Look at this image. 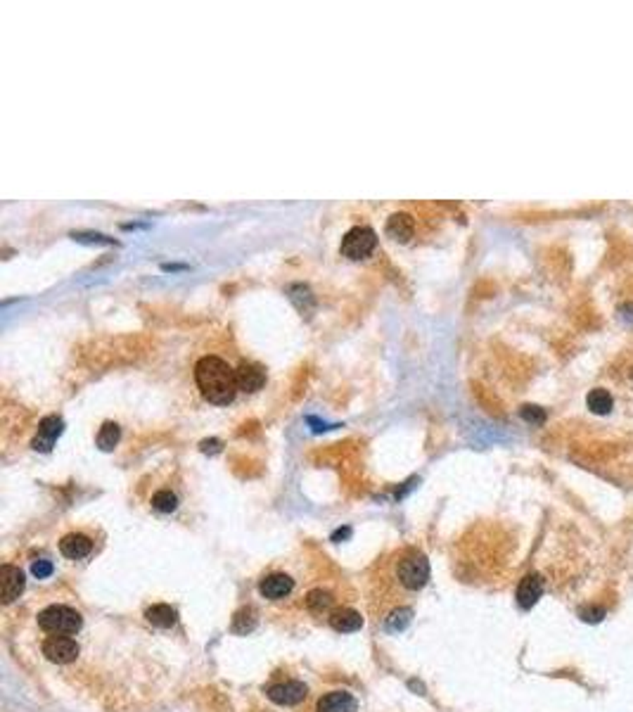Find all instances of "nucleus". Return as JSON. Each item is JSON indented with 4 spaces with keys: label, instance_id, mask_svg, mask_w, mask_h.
<instances>
[{
    "label": "nucleus",
    "instance_id": "5701e85b",
    "mask_svg": "<svg viewBox=\"0 0 633 712\" xmlns=\"http://www.w3.org/2000/svg\"><path fill=\"white\" fill-rule=\"evenodd\" d=\"M519 416H522L526 423H531V426H541V423L546 421V411H543L541 406H531V404L522 406V409H519Z\"/></svg>",
    "mask_w": 633,
    "mask_h": 712
},
{
    "label": "nucleus",
    "instance_id": "423d86ee",
    "mask_svg": "<svg viewBox=\"0 0 633 712\" xmlns=\"http://www.w3.org/2000/svg\"><path fill=\"white\" fill-rule=\"evenodd\" d=\"M385 233L387 237H392L394 242H399V245H406V242H411V237L415 235V218L411 214H406V211H397V214H392L387 218Z\"/></svg>",
    "mask_w": 633,
    "mask_h": 712
},
{
    "label": "nucleus",
    "instance_id": "0eeeda50",
    "mask_svg": "<svg viewBox=\"0 0 633 712\" xmlns=\"http://www.w3.org/2000/svg\"><path fill=\"white\" fill-rule=\"evenodd\" d=\"M24 591V572L15 565H3L0 567V593H3V603H12L22 596Z\"/></svg>",
    "mask_w": 633,
    "mask_h": 712
},
{
    "label": "nucleus",
    "instance_id": "4be33fe9",
    "mask_svg": "<svg viewBox=\"0 0 633 712\" xmlns=\"http://www.w3.org/2000/svg\"><path fill=\"white\" fill-rule=\"evenodd\" d=\"M254 615H252V610H242V613H237L235 615V620H233V632L237 634H247V632H252L254 629Z\"/></svg>",
    "mask_w": 633,
    "mask_h": 712
},
{
    "label": "nucleus",
    "instance_id": "4468645a",
    "mask_svg": "<svg viewBox=\"0 0 633 712\" xmlns=\"http://www.w3.org/2000/svg\"><path fill=\"white\" fill-rule=\"evenodd\" d=\"M60 551L65 558L81 560L93 551V541L88 539L86 534H67L65 539L60 541Z\"/></svg>",
    "mask_w": 633,
    "mask_h": 712
},
{
    "label": "nucleus",
    "instance_id": "39448f33",
    "mask_svg": "<svg viewBox=\"0 0 633 712\" xmlns=\"http://www.w3.org/2000/svg\"><path fill=\"white\" fill-rule=\"evenodd\" d=\"M43 655L50 660V663H58V665H67L72 660H76L79 655V643L69 636H50V639L43 641Z\"/></svg>",
    "mask_w": 633,
    "mask_h": 712
},
{
    "label": "nucleus",
    "instance_id": "f8f14e48",
    "mask_svg": "<svg viewBox=\"0 0 633 712\" xmlns=\"http://www.w3.org/2000/svg\"><path fill=\"white\" fill-rule=\"evenodd\" d=\"M292 579L287 577V574L283 572H273V574H268V577H263L261 579V584H259V591H261V596L263 598H271V601H280V598H285L287 593L292 591Z\"/></svg>",
    "mask_w": 633,
    "mask_h": 712
},
{
    "label": "nucleus",
    "instance_id": "6ab92c4d",
    "mask_svg": "<svg viewBox=\"0 0 633 712\" xmlns=\"http://www.w3.org/2000/svg\"><path fill=\"white\" fill-rule=\"evenodd\" d=\"M330 605H332V596H330L328 591H323V589H313L309 596H306V608H309L311 613H316V615L328 613Z\"/></svg>",
    "mask_w": 633,
    "mask_h": 712
},
{
    "label": "nucleus",
    "instance_id": "a878e982",
    "mask_svg": "<svg viewBox=\"0 0 633 712\" xmlns=\"http://www.w3.org/2000/svg\"><path fill=\"white\" fill-rule=\"evenodd\" d=\"M581 615H584V620L586 622H598L600 617L605 615V610L603 608H593V610H581Z\"/></svg>",
    "mask_w": 633,
    "mask_h": 712
},
{
    "label": "nucleus",
    "instance_id": "bb28decb",
    "mask_svg": "<svg viewBox=\"0 0 633 712\" xmlns=\"http://www.w3.org/2000/svg\"><path fill=\"white\" fill-rule=\"evenodd\" d=\"M202 451L204 454H216V451H221V442H218V440H206V442H202Z\"/></svg>",
    "mask_w": 633,
    "mask_h": 712
},
{
    "label": "nucleus",
    "instance_id": "b1692460",
    "mask_svg": "<svg viewBox=\"0 0 633 712\" xmlns=\"http://www.w3.org/2000/svg\"><path fill=\"white\" fill-rule=\"evenodd\" d=\"M31 572H34V577L46 579L53 574V563H50V560H36V563L31 565Z\"/></svg>",
    "mask_w": 633,
    "mask_h": 712
},
{
    "label": "nucleus",
    "instance_id": "412c9836",
    "mask_svg": "<svg viewBox=\"0 0 633 712\" xmlns=\"http://www.w3.org/2000/svg\"><path fill=\"white\" fill-rule=\"evenodd\" d=\"M411 608H399V610H394L392 617H387V627L392 629V632H399V629H404L406 624L411 622Z\"/></svg>",
    "mask_w": 633,
    "mask_h": 712
},
{
    "label": "nucleus",
    "instance_id": "1a4fd4ad",
    "mask_svg": "<svg viewBox=\"0 0 633 712\" xmlns=\"http://www.w3.org/2000/svg\"><path fill=\"white\" fill-rule=\"evenodd\" d=\"M65 430V421L60 416H46L39 423V437L34 440V449L36 451H50L55 444V440L62 435Z\"/></svg>",
    "mask_w": 633,
    "mask_h": 712
},
{
    "label": "nucleus",
    "instance_id": "f03ea898",
    "mask_svg": "<svg viewBox=\"0 0 633 712\" xmlns=\"http://www.w3.org/2000/svg\"><path fill=\"white\" fill-rule=\"evenodd\" d=\"M397 577L404 589L408 591H420L429 579V563L425 558V553L420 551H406L401 553L399 563H397Z\"/></svg>",
    "mask_w": 633,
    "mask_h": 712
},
{
    "label": "nucleus",
    "instance_id": "7ed1b4c3",
    "mask_svg": "<svg viewBox=\"0 0 633 712\" xmlns=\"http://www.w3.org/2000/svg\"><path fill=\"white\" fill-rule=\"evenodd\" d=\"M39 624L41 629L55 636L76 634L81 629V615L74 608H67V605H50L39 615Z\"/></svg>",
    "mask_w": 633,
    "mask_h": 712
},
{
    "label": "nucleus",
    "instance_id": "aec40b11",
    "mask_svg": "<svg viewBox=\"0 0 633 712\" xmlns=\"http://www.w3.org/2000/svg\"><path fill=\"white\" fill-rule=\"evenodd\" d=\"M152 506L156 510H161V513H171V510H175V506H178V499H175L173 492L161 489L152 496Z\"/></svg>",
    "mask_w": 633,
    "mask_h": 712
},
{
    "label": "nucleus",
    "instance_id": "c85d7f7f",
    "mask_svg": "<svg viewBox=\"0 0 633 712\" xmlns=\"http://www.w3.org/2000/svg\"><path fill=\"white\" fill-rule=\"evenodd\" d=\"M351 534V529L349 527H344V529H340V532H335V534H332V539H335V541H340V539H344V536H349Z\"/></svg>",
    "mask_w": 633,
    "mask_h": 712
},
{
    "label": "nucleus",
    "instance_id": "6e6552de",
    "mask_svg": "<svg viewBox=\"0 0 633 712\" xmlns=\"http://www.w3.org/2000/svg\"><path fill=\"white\" fill-rule=\"evenodd\" d=\"M306 686L302 682H283V684H273L268 689V698L278 705H299L306 698Z\"/></svg>",
    "mask_w": 633,
    "mask_h": 712
},
{
    "label": "nucleus",
    "instance_id": "cd10ccee",
    "mask_svg": "<svg viewBox=\"0 0 633 712\" xmlns=\"http://www.w3.org/2000/svg\"><path fill=\"white\" fill-rule=\"evenodd\" d=\"M619 311H622V314H624L626 321H633V304H624V307L619 309Z\"/></svg>",
    "mask_w": 633,
    "mask_h": 712
},
{
    "label": "nucleus",
    "instance_id": "393cba45",
    "mask_svg": "<svg viewBox=\"0 0 633 712\" xmlns=\"http://www.w3.org/2000/svg\"><path fill=\"white\" fill-rule=\"evenodd\" d=\"M74 240H81V242H112L109 237H105V235H100V233H74Z\"/></svg>",
    "mask_w": 633,
    "mask_h": 712
},
{
    "label": "nucleus",
    "instance_id": "9d476101",
    "mask_svg": "<svg viewBox=\"0 0 633 712\" xmlns=\"http://www.w3.org/2000/svg\"><path fill=\"white\" fill-rule=\"evenodd\" d=\"M235 378H237V390L242 392H259L266 385V371L259 364H240L235 368Z\"/></svg>",
    "mask_w": 633,
    "mask_h": 712
},
{
    "label": "nucleus",
    "instance_id": "20e7f679",
    "mask_svg": "<svg viewBox=\"0 0 633 712\" xmlns=\"http://www.w3.org/2000/svg\"><path fill=\"white\" fill-rule=\"evenodd\" d=\"M375 247H378V233L368 226H356L344 233L340 252H342V257H347L351 261H361V259L371 257L375 252Z\"/></svg>",
    "mask_w": 633,
    "mask_h": 712
},
{
    "label": "nucleus",
    "instance_id": "ddd939ff",
    "mask_svg": "<svg viewBox=\"0 0 633 712\" xmlns=\"http://www.w3.org/2000/svg\"><path fill=\"white\" fill-rule=\"evenodd\" d=\"M359 703L349 691H330L318 701V712H356Z\"/></svg>",
    "mask_w": 633,
    "mask_h": 712
},
{
    "label": "nucleus",
    "instance_id": "f257e3e1",
    "mask_svg": "<svg viewBox=\"0 0 633 712\" xmlns=\"http://www.w3.org/2000/svg\"><path fill=\"white\" fill-rule=\"evenodd\" d=\"M195 383L209 404L225 406L237 395L235 368L221 356H202L195 364Z\"/></svg>",
    "mask_w": 633,
    "mask_h": 712
},
{
    "label": "nucleus",
    "instance_id": "dca6fc26",
    "mask_svg": "<svg viewBox=\"0 0 633 712\" xmlns=\"http://www.w3.org/2000/svg\"><path fill=\"white\" fill-rule=\"evenodd\" d=\"M147 622H152L154 627H161V629H168V627H173L175 620H178V613L171 608V605H166V603H156L152 605V608H147Z\"/></svg>",
    "mask_w": 633,
    "mask_h": 712
},
{
    "label": "nucleus",
    "instance_id": "f3484780",
    "mask_svg": "<svg viewBox=\"0 0 633 712\" xmlns=\"http://www.w3.org/2000/svg\"><path fill=\"white\" fill-rule=\"evenodd\" d=\"M586 404H588V409H591L593 414H598V416L610 414V411L614 409V399H612V395H610V392H607V390H603V387H595V390L588 392Z\"/></svg>",
    "mask_w": 633,
    "mask_h": 712
},
{
    "label": "nucleus",
    "instance_id": "2eb2a0df",
    "mask_svg": "<svg viewBox=\"0 0 633 712\" xmlns=\"http://www.w3.org/2000/svg\"><path fill=\"white\" fill-rule=\"evenodd\" d=\"M330 627L335 629V632H342V634L359 632V629L363 627V617L356 613V610L342 608V610H335V613L330 615Z\"/></svg>",
    "mask_w": 633,
    "mask_h": 712
},
{
    "label": "nucleus",
    "instance_id": "9b49d317",
    "mask_svg": "<svg viewBox=\"0 0 633 712\" xmlns=\"http://www.w3.org/2000/svg\"><path fill=\"white\" fill-rule=\"evenodd\" d=\"M541 593H543V577H541V574H536V572L526 574V577L517 586V603H519V608L529 610L531 605H536V601L541 598Z\"/></svg>",
    "mask_w": 633,
    "mask_h": 712
},
{
    "label": "nucleus",
    "instance_id": "a211bd4d",
    "mask_svg": "<svg viewBox=\"0 0 633 712\" xmlns=\"http://www.w3.org/2000/svg\"><path fill=\"white\" fill-rule=\"evenodd\" d=\"M119 440H121V428H119L116 423H105V426L100 428L98 447L102 449V451H112V449L119 444Z\"/></svg>",
    "mask_w": 633,
    "mask_h": 712
}]
</instances>
